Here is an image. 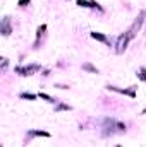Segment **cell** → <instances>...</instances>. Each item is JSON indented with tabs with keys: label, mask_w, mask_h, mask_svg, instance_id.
<instances>
[{
	"label": "cell",
	"mask_w": 146,
	"mask_h": 147,
	"mask_svg": "<svg viewBox=\"0 0 146 147\" xmlns=\"http://www.w3.org/2000/svg\"><path fill=\"white\" fill-rule=\"evenodd\" d=\"M143 21H145V12H139V14H138V19L134 21V24H132V26L127 29V33H126V34L131 38V39L136 36V34H138V31L141 29V26H143Z\"/></svg>",
	"instance_id": "cell-1"
},
{
	"label": "cell",
	"mask_w": 146,
	"mask_h": 147,
	"mask_svg": "<svg viewBox=\"0 0 146 147\" xmlns=\"http://www.w3.org/2000/svg\"><path fill=\"white\" fill-rule=\"evenodd\" d=\"M129 41H131V38L124 33L122 36L117 39V48H115V51H117V53H124V50L127 48V43H129Z\"/></svg>",
	"instance_id": "cell-2"
},
{
	"label": "cell",
	"mask_w": 146,
	"mask_h": 147,
	"mask_svg": "<svg viewBox=\"0 0 146 147\" xmlns=\"http://www.w3.org/2000/svg\"><path fill=\"white\" fill-rule=\"evenodd\" d=\"M21 75H33V72L40 70V65H31V67H17L16 69Z\"/></svg>",
	"instance_id": "cell-3"
},
{
	"label": "cell",
	"mask_w": 146,
	"mask_h": 147,
	"mask_svg": "<svg viewBox=\"0 0 146 147\" xmlns=\"http://www.w3.org/2000/svg\"><path fill=\"white\" fill-rule=\"evenodd\" d=\"M2 34H3V36H9V34H10V19H9V17H5V19L2 21Z\"/></svg>",
	"instance_id": "cell-4"
},
{
	"label": "cell",
	"mask_w": 146,
	"mask_h": 147,
	"mask_svg": "<svg viewBox=\"0 0 146 147\" xmlns=\"http://www.w3.org/2000/svg\"><path fill=\"white\" fill-rule=\"evenodd\" d=\"M77 5H81V7H96L98 3H95V2H86V0H77Z\"/></svg>",
	"instance_id": "cell-5"
},
{
	"label": "cell",
	"mask_w": 146,
	"mask_h": 147,
	"mask_svg": "<svg viewBox=\"0 0 146 147\" xmlns=\"http://www.w3.org/2000/svg\"><path fill=\"white\" fill-rule=\"evenodd\" d=\"M45 29H46V26H45V24L38 28V33H36V45H38V41H40V38H41V34L45 33Z\"/></svg>",
	"instance_id": "cell-6"
},
{
	"label": "cell",
	"mask_w": 146,
	"mask_h": 147,
	"mask_svg": "<svg viewBox=\"0 0 146 147\" xmlns=\"http://www.w3.org/2000/svg\"><path fill=\"white\" fill-rule=\"evenodd\" d=\"M91 36L95 38V39H98V41H107V38L103 36V34H100V33H93Z\"/></svg>",
	"instance_id": "cell-7"
},
{
	"label": "cell",
	"mask_w": 146,
	"mask_h": 147,
	"mask_svg": "<svg viewBox=\"0 0 146 147\" xmlns=\"http://www.w3.org/2000/svg\"><path fill=\"white\" fill-rule=\"evenodd\" d=\"M7 70V58H2V72Z\"/></svg>",
	"instance_id": "cell-8"
},
{
	"label": "cell",
	"mask_w": 146,
	"mask_h": 147,
	"mask_svg": "<svg viewBox=\"0 0 146 147\" xmlns=\"http://www.w3.org/2000/svg\"><path fill=\"white\" fill-rule=\"evenodd\" d=\"M40 98H43V99H46L48 103H53V99H52L50 96H46V94H40Z\"/></svg>",
	"instance_id": "cell-9"
},
{
	"label": "cell",
	"mask_w": 146,
	"mask_h": 147,
	"mask_svg": "<svg viewBox=\"0 0 146 147\" xmlns=\"http://www.w3.org/2000/svg\"><path fill=\"white\" fill-rule=\"evenodd\" d=\"M139 77H141L143 80H146V69H141V74H139Z\"/></svg>",
	"instance_id": "cell-10"
},
{
	"label": "cell",
	"mask_w": 146,
	"mask_h": 147,
	"mask_svg": "<svg viewBox=\"0 0 146 147\" xmlns=\"http://www.w3.org/2000/svg\"><path fill=\"white\" fill-rule=\"evenodd\" d=\"M23 98H24V99H26V98H28V99H35L36 96H35V94H23Z\"/></svg>",
	"instance_id": "cell-11"
},
{
	"label": "cell",
	"mask_w": 146,
	"mask_h": 147,
	"mask_svg": "<svg viewBox=\"0 0 146 147\" xmlns=\"http://www.w3.org/2000/svg\"><path fill=\"white\" fill-rule=\"evenodd\" d=\"M84 69H86V70H91V72H96V69L91 67V65H84Z\"/></svg>",
	"instance_id": "cell-12"
},
{
	"label": "cell",
	"mask_w": 146,
	"mask_h": 147,
	"mask_svg": "<svg viewBox=\"0 0 146 147\" xmlns=\"http://www.w3.org/2000/svg\"><path fill=\"white\" fill-rule=\"evenodd\" d=\"M26 3H29V0H19V5H23V7H24Z\"/></svg>",
	"instance_id": "cell-13"
},
{
	"label": "cell",
	"mask_w": 146,
	"mask_h": 147,
	"mask_svg": "<svg viewBox=\"0 0 146 147\" xmlns=\"http://www.w3.org/2000/svg\"><path fill=\"white\" fill-rule=\"evenodd\" d=\"M117 147H120V146H117Z\"/></svg>",
	"instance_id": "cell-14"
}]
</instances>
